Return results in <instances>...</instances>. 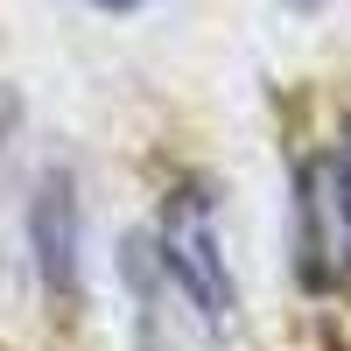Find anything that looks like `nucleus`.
Wrapping results in <instances>:
<instances>
[{"mask_svg":"<svg viewBox=\"0 0 351 351\" xmlns=\"http://www.w3.org/2000/svg\"><path fill=\"white\" fill-rule=\"evenodd\" d=\"M330 155H337V169H344V190H351V120H344V134H337V148H330Z\"/></svg>","mask_w":351,"mask_h":351,"instance_id":"nucleus-6","label":"nucleus"},{"mask_svg":"<svg viewBox=\"0 0 351 351\" xmlns=\"http://www.w3.org/2000/svg\"><path fill=\"white\" fill-rule=\"evenodd\" d=\"M92 8H112V14H127V8H155V0H92Z\"/></svg>","mask_w":351,"mask_h":351,"instance_id":"nucleus-7","label":"nucleus"},{"mask_svg":"<svg viewBox=\"0 0 351 351\" xmlns=\"http://www.w3.org/2000/svg\"><path fill=\"white\" fill-rule=\"evenodd\" d=\"M28 253H36L43 295L71 309L77 274H84V211H77V176L71 169H43L36 204H28Z\"/></svg>","mask_w":351,"mask_h":351,"instance_id":"nucleus-4","label":"nucleus"},{"mask_svg":"<svg viewBox=\"0 0 351 351\" xmlns=\"http://www.w3.org/2000/svg\"><path fill=\"white\" fill-rule=\"evenodd\" d=\"M14 127H21V99L0 84V155H8V141H14Z\"/></svg>","mask_w":351,"mask_h":351,"instance_id":"nucleus-5","label":"nucleus"},{"mask_svg":"<svg viewBox=\"0 0 351 351\" xmlns=\"http://www.w3.org/2000/svg\"><path fill=\"white\" fill-rule=\"evenodd\" d=\"M127 288L141 302V351H218L225 324L183 288V274L155 253L148 232L127 239Z\"/></svg>","mask_w":351,"mask_h":351,"instance_id":"nucleus-3","label":"nucleus"},{"mask_svg":"<svg viewBox=\"0 0 351 351\" xmlns=\"http://www.w3.org/2000/svg\"><path fill=\"white\" fill-rule=\"evenodd\" d=\"M155 253L169 260L176 274H183V288L218 316V324H232V309H239V288H232V267H225V239H218V204L204 183H176L162 197V218H155Z\"/></svg>","mask_w":351,"mask_h":351,"instance_id":"nucleus-1","label":"nucleus"},{"mask_svg":"<svg viewBox=\"0 0 351 351\" xmlns=\"http://www.w3.org/2000/svg\"><path fill=\"white\" fill-rule=\"evenodd\" d=\"M295 267L324 295L351 281V190L330 148L309 155L295 176Z\"/></svg>","mask_w":351,"mask_h":351,"instance_id":"nucleus-2","label":"nucleus"}]
</instances>
